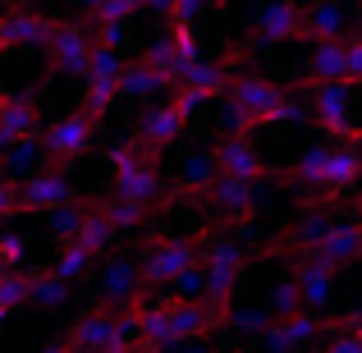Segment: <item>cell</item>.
<instances>
[{
  "label": "cell",
  "instance_id": "1",
  "mask_svg": "<svg viewBox=\"0 0 362 353\" xmlns=\"http://www.w3.org/2000/svg\"><path fill=\"white\" fill-rule=\"evenodd\" d=\"M230 106L243 110L252 120V129H266V124H303L308 110L280 88V83L262 79V74H239L230 83Z\"/></svg>",
  "mask_w": 362,
  "mask_h": 353
},
{
  "label": "cell",
  "instance_id": "2",
  "mask_svg": "<svg viewBox=\"0 0 362 353\" xmlns=\"http://www.w3.org/2000/svg\"><path fill=\"white\" fill-rule=\"evenodd\" d=\"M106 161H110V175H115L110 197H129V202H142V207H151L160 197V151L142 147L138 138H124Z\"/></svg>",
  "mask_w": 362,
  "mask_h": 353
},
{
  "label": "cell",
  "instance_id": "3",
  "mask_svg": "<svg viewBox=\"0 0 362 353\" xmlns=\"http://www.w3.org/2000/svg\"><path fill=\"white\" fill-rule=\"evenodd\" d=\"M188 266H197V243L193 238H151L147 253H142V262H138V275H142L147 289H165L179 271H188Z\"/></svg>",
  "mask_w": 362,
  "mask_h": 353
},
{
  "label": "cell",
  "instance_id": "4",
  "mask_svg": "<svg viewBox=\"0 0 362 353\" xmlns=\"http://www.w3.org/2000/svg\"><path fill=\"white\" fill-rule=\"evenodd\" d=\"M46 74H64V79H83L92 55V28L88 23H55L51 37H46Z\"/></svg>",
  "mask_w": 362,
  "mask_h": 353
},
{
  "label": "cell",
  "instance_id": "5",
  "mask_svg": "<svg viewBox=\"0 0 362 353\" xmlns=\"http://www.w3.org/2000/svg\"><path fill=\"white\" fill-rule=\"evenodd\" d=\"M142 60L151 64V69H160L170 83H179L188 69L197 64V42H193V23H170L165 33L156 37V42L142 51Z\"/></svg>",
  "mask_w": 362,
  "mask_h": 353
},
{
  "label": "cell",
  "instance_id": "6",
  "mask_svg": "<svg viewBox=\"0 0 362 353\" xmlns=\"http://www.w3.org/2000/svg\"><path fill=\"white\" fill-rule=\"evenodd\" d=\"M206 271V289H202V303L206 308H216L225 317L234 303V284H239V271H243V248L239 243H216L211 253H206L202 262Z\"/></svg>",
  "mask_w": 362,
  "mask_h": 353
},
{
  "label": "cell",
  "instance_id": "7",
  "mask_svg": "<svg viewBox=\"0 0 362 353\" xmlns=\"http://www.w3.org/2000/svg\"><path fill=\"white\" fill-rule=\"evenodd\" d=\"M124 340H133V321H129V312H124V308L119 312L92 308L88 317L69 330V345L78 349V353H106V349L124 345Z\"/></svg>",
  "mask_w": 362,
  "mask_h": 353
},
{
  "label": "cell",
  "instance_id": "8",
  "mask_svg": "<svg viewBox=\"0 0 362 353\" xmlns=\"http://www.w3.org/2000/svg\"><path fill=\"white\" fill-rule=\"evenodd\" d=\"M92 138H97V120H92L88 110H74V115H60L46 129L42 151H46L51 166H64V161H78L83 151L92 147Z\"/></svg>",
  "mask_w": 362,
  "mask_h": 353
},
{
  "label": "cell",
  "instance_id": "9",
  "mask_svg": "<svg viewBox=\"0 0 362 353\" xmlns=\"http://www.w3.org/2000/svg\"><path fill=\"white\" fill-rule=\"evenodd\" d=\"M64 202H78V188L64 175V166H42L18 184V212H55Z\"/></svg>",
  "mask_w": 362,
  "mask_h": 353
},
{
  "label": "cell",
  "instance_id": "10",
  "mask_svg": "<svg viewBox=\"0 0 362 353\" xmlns=\"http://www.w3.org/2000/svg\"><path fill=\"white\" fill-rule=\"evenodd\" d=\"M321 330H330V321H321V312H293V317L271 321L257 340H262L266 353H298L303 345H312Z\"/></svg>",
  "mask_w": 362,
  "mask_h": 353
},
{
  "label": "cell",
  "instance_id": "11",
  "mask_svg": "<svg viewBox=\"0 0 362 353\" xmlns=\"http://www.w3.org/2000/svg\"><path fill=\"white\" fill-rule=\"evenodd\" d=\"M55 18H46L42 9H5L0 14V55L5 51H23V46H46V37H51Z\"/></svg>",
  "mask_w": 362,
  "mask_h": 353
},
{
  "label": "cell",
  "instance_id": "12",
  "mask_svg": "<svg viewBox=\"0 0 362 353\" xmlns=\"http://www.w3.org/2000/svg\"><path fill=\"white\" fill-rule=\"evenodd\" d=\"M142 294H147V284H142V275H138V262L110 257L106 271H101V280H97V303L101 308L119 312V308H129L133 299H142Z\"/></svg>",
  "mask_w": 362,
  "mask_h": 353
},
{
  "label": "cell",
  "instance_id": "13",
  "mask_svg": "<svg viewBox=\"0 0 362 353\" xmlns=\"http://www.w3.org/2000/svg\"><path fill=\"white\" fill-rule=\"evenodd\" d=\"M312 124H321L326 133H339V138H362L349 124V83H317L312 88Z\"/></svg>",
  "mask_w": 362,
  "mask_h": 353
},
{
  "label": "cell",
  "instance_id": "14",
  "mask_svg": "<svg viewBox=\"0 0 362 353\" xmlns=\"http://www.w3.org/2000/svg\"><path fill=\"white\" fill-rule=\"evenodd\" d=\"M211 156H216V170H221V175H230V179H262L266 175L262 151L252 147V138H247V133H225V138L211 147Z\"/></svg>",
  "mask_w": 362,
  "mask_h": 353
},
{
  "label": "cell",
  "instance_id": "15",
  "mask_svg": "<svg viewBox=\"0 0 362 353\" xmlns=\"http://www.w3.org/2000/svg\"><path fill=\"white\" fill-rule=\"evenodd\" d=\"M335 275H339V266H330L326 257H317V253H308L293 266V280H298V294H303V312L326 308L330 294H335Z\"/></svg>",
  "mask_w": 362,
  "mask_h": 353
},
{
  "label": "cell",
  "instance_id": "16",
  "mask_svg": "<svg viewBox=\"0 0 362 353\" xmlns=\"http://www.w3.org/2000/svg\"><path fill=\"white\" fill-rule=\"evenodd\" d=\"M184 124H188V110L179 106L175 97H170L165 106L147 110V115L138 120V129H133V138H138L142 147H151V151H165L170 142H179V133H184Z\"/></svg>",
  "mask_w": 362,
  "mask_h": 353
},
{
  "label": "cell",
  "instance_id": "17",
  "mask_svg": "<svg viewBox=\"0 0 362 353\" xmlns=\"http://www.w3.org/2000/svg\"><path fill=\"white\" fill-rule=\"evenodd\" d=\"M206 202L216 207L221 216L239 221V216H252L257 212V179H230V175H216V184L206 188Z\"/></svg>",
  "mask_w": 362,
  "mask_h": 353
},
{
  "label": "cell",
  "instance_id": "18",
  "mask_svg": "<svg viewBox=\"0 0 362 353\" xmlns=\"http://www.w3.org/2000/svg\"><path fill=\"white\" fill-rule=\"evenodd\" d=\"M42 124V106L33 97H0V151L14 147L18 138H33Z\"/></svg>",
  "mask_w": 362,
  "mask_h": 353
},
{
  "label": "cell",
  "instance_id": "19",
  "mask_svg": "<svg viewBox=\"0 0 362 353\" xmlns=\"http://www.w3.org/2000/svg\"><path fill=\"white\" fill-rule=\"evenodd\" d=\"M298 23H303L298 0H271V5L257 14V42L280 46V42H289V37H298Z\"/></svg>",
  "mask_w": 362,
  "mask_h": 353
},
{
  "label": "cell",
  "instance_id": "20",
  "mask_svg": "<svg viewBox=\"0 0 362 353\" xmlns=\"http://www.w3.org/2000/svg\"><path fill=\"white\" fill-rule=\"evenodd\" d=\"M239 60V55H234ZM234 60H221V64H202L197 60L193 69L179 79V92H188V97L202 106L206 97H216V92H230V83H234Z\"/></svg>",
  "mask_w": 362,
  "mask_h": 353
},
{
  "label": "cell",
  "instance_id": "21",
  "mask_svg": "<svg viewBox=\"0 0 362 353\" xmlns=\"http://www.w3.org/2000/svg\"><path fill=\"white\" fill-rule=\"evenodd\" d=\"M362 179V147H330L317 193H349Z\"/></svg>",
  "mask_w": 362,
  "mask_h": 353
},
{
  "label": "cell",
  "instance_id": "22",
  "mask_svg": "<svg viewBox=\"0 0 362 353\" xmlns=\"http://www.w3.org/2000/svg\"><path fill=\"white\" fill-rule=\"evenodd\" d=\"M170 88H175V83H170L160 69H151L147 60H124V69H119V97L147 101V97H156V92H170Z\"/></svg>",
  "mask_w": 362,
  "mask_h": 353
},
{
  "label": "cell",
  "instance_id": "23",
  "mask_svg": "<svg viewBox=\"0 0 362 353\" xmlns=\"http://www.w3.org/2000/svg\"><path fill=\"white\" fill-rule=\"evenodd\" d=\"M298 37L303 42H339L344 37V9L330 5V0H321V5L303 9V23H298Z\"/></svg>",
  "mask_w": 362,
  "mask_h": 353
},
{
  "label": "cell",
  "instance_id": "24",
  "mask_svg": "<svg viewBox=\"0 0 362 353\" xmlns=\"http://www.w3.org/2000/svg\"><path fill=\"white\" fill-rule=\"evenodd\" d=\"M303 83L317 88V83H344V37L339 42H317L312 46V60L303 69Z\"/></svg>",
  "mask_w": 362,
  "mask_h": 353
},
{
  "label": "cell",
  "instance_id": "25",
  "mask_svg": "<svg viewBox=\"0 0 362 353\" xmlns=\"http://www.w3.org/2000/svg\"><path fill=\"white\" fill-rule=\"evenodd\" d=\"M317 257H326L330 266H349L362 257V225L358 221H344V225H330V234L321 238Z\"/></svg>",
  "mask_w": 362,
  "mask_h": 353
},
{
  "label": "cell",
  "instance_id": "26",
  "mask_svg": "<svg viewBox=\"0 0 362 353\" xmlns=\"http://www.w3.org/2000/svg\"><path fill=\"white\" fill-rule=\"evenodd\" d=\"M42 161H46V151H42V138H18L14 147H5L0 151V170H5V179L14 184V179H28V175H37L42 170Z\"/></svg>",
  "mask_w": 362,
  "mask_h": 353
},
{
  "label": "cell",
  "instance_id": "27",
  "mask_svg": "<svg viewBox=\"0 0 362 353\" xmlns=\"http://www.w3.org/2000/svg\"><path fill=\"white\" fill-rule=\"evenodd\" d=\"M330 225H335V221H330L326 212H303V216H298V225L289 230L293 238H289V243H280V248H271V253H284V248H298L303 257H308V253H317V248H321V238L330 234Z\"/></svg>",
  "mask_w": 362,
  "mask_h": 353
},
{
  "label": "cell",
  "instance_id": "28",
  "mask_svg": "<svg viewBox=\"0 0 362 353\" xmlns=\"http://www.w3.org/2000/svg\"><path fill=\"white\" fill-rule=\"evenodd\" d=\"M216 156L211 151H193V156L184 161V170H179V179H175V193H206V188L216 184Z\"/></svg>",
  "mask_w": 362,
  "mask_h": 353
},
{
  "label": "cell",
  "instance_id": "29",
  "mask_svg": "<svg viewBox=\"0 0 362 353\" xmlns=\"http://www.w3.org/2000/svg\"><path fill=\"white\" fill-rule=\"evenodd\" d=\"M115 225H110V216L106 212H101V207H88V216H83V230H78V238H74V243H83V248H88V253H106V248L110 243H115Z\"/></svg>",
  "mask_w": 362,
  "mask_h": 353
},
{
  "label": "cell",
  "instance_id": "30",
  "mask_svg": "<svg viewBox=\"0 0 362 353\" xmlns=\"http://www.w3.org/2000/svg\"><path fill=\"white\" fill-rule=\"evenodd\" d=\"M28 303L42 308V312L64 308V303H69V280H60V275H51V271L33 275V284H28Z\"/></svg>",
  "mask_w": 362,
  "mask_h": 353
},
{
  "label": "cell",
  "instance_id": "31",
  "mask_svg": "<svg viewBox=\"0 0 362 353\" xmlns=\"http://www.w3.org/2000/svg\"><path fill=\"white\" fill-rule=\"evenodd\" d=\"M262 308L271 312L275 321H280V317H293V312H303V294H298V280H293V275H284V280H275Z\"/></svg>",
  "mask_w": 362,
  "mask_h": 353
},
{
  "label": "cell",
  "instance_id": "32",
  "mask_svg": "<svg viewBox=\"0 0 362 353\" xmlns=\"http://www.w3.org/2000/svg\"><path fill=\"white\" fill-rule=\"evenodd\" d=\"M101 212H106V216H110V225H115V230L124 234V230H138V225L147 221V212H151V207L129 202V197H106V202H101Z\"/></svg>",
  "mask_w": 362,
  "mask_h": 353
},
{
  "label": "cell",
  "instance_id": "33",
  "mask_svg": "<svg viewBox=\"0 0 362 353\" xmlns=\"http://www.w3.org/2000/svg\"><path fill=\"white\" fill-rule=\"evenodd\" d=\"M92 262H97V253H88L83 243H64V253L55 257V266H51V275H60V280H69V284H74Z\"/></svg>",
  "mask_w": 362,
  "mask_h": 353
},
{
  "label": "cell",
  "instance_id": "34",
  "mask_svg": "<svg viewBox=\"0 0 362 353\" xmlns=\"http://www.w3.org/2000/svg\"><path fill=\"white\" fill-rule=\"evenodd\" d=\"M83 216H88V207H78V202L55 207V212H51V234L60 238V243H74L78 230H83Z\"/></svg>",
  "mask_w": 362,
  "mask_h": 353
},
{
  "label": "cell",
  "instance_id": "35",
  "mask_svg": "<svg viewBox=\"0 0 362 353\" xmlns=\"http://www.w3.org/2000/svg\"><path fill=\"white\" fill-rule=\"evenodd\" d=\"M326 151L330 147H312V151H303V161L289 170L284 179H293V184H308V188H321V170H326Z\"/></svg>",
  "mask_w": 362,
  "mask_h": 353
},
{
  "label": "cell",
  "instance_id": "36",
  "mask_svg": "<svg viewBox=\"0 0 362 353\" xmlns=\"http://www.w3.org/2000/svg\"><path fill=\"white\" fill-rule=\"evenodd\" d=\"M28 284H33L28 271H5V275H0V308H5V312L23 308V303H28Z\"/></svg>",
  "mask_w": 362,
  "mask_h": 353
},
{
  "label": "cell",
  "instance_id": "37",
  "mask_svg": "<svg viewBox=\"0 0 362 353\" xmlns=\"http://www.w3.org/2000/svg\"><path fill=\"white\" fill-rule=\"evenodd\" d=\"M225 321H230L234 330H243V335H262V330L271 326L275 317H271L266 308H234V303H230V312H225Z\"/></svg>",
  "mask_w": 362,
  "mask_h": 353
},
{
  "label": "cell",
  "instance_id": "38",
  "mask_svg": "<svg viewBox=\"0 0 362 353\" xmlns=\"http://www.w3.org/2000/svg\"><path fill=\"white\" fill-rule=\"evenodd\" d=\"M142 9H147V0H101V5H92V18L97 23H129Z\"/></svg>",
  "mask_w": 362,
  "mask_h": 353
},
{
  "label": "cell",
  "instance_id": "39",
  "mask_svg": "<svg viewBox=\"0 0 362 353\" xmlns=\"http://www.w3.org/2000/svg\"><path fill=\"white\" fill-rule=\"evenodd\" d=\"M23 253H28L23 234H0V262H5L9 271H23Z\"/></svg>",
  "mask_w": 362,
  "mask_h": 353
},
{
  "label": "cell",
  "instance_id": "40",
  "mask_svg": "<svg viewBox=\"0 0 362 353\" xmlns=\"http://www.w3.org/2000/svg\"><path fill=\"white\" fill-rule=\"evenodd\" d=\"M344 83H362V37L344 42Z\"/></svg>",
  "mask_w": 362,
  "mask_h": 353
},
{
  "label": "cell",
  "instance_id": "41",
  "mask_svg": "<svg viewBox=\"0 0 362 353\" xmlns=\"http://www.w3.org/2000/svg\"><path fill=\"white\" fill-rule=\"evenodd\" d=\"M216 0H175V9H170V23H193L202 9H211Z\"/></svg>",
  "mask_w": 362,
  "mask_h": 353
},
{
  "label": "cell",
  "instance_id": "42",
  "mask_svg": "<svg viewBox=\"0 0 362 353\" xmlns=\"http://www.w3.org/2000/svg\"><path fill=\"white\" fill-rule=\"evenodd\" d=\"M321 353H362V340L354 335V330H339L335 340H326V345H321Z\"/></svg>",
  "mask_w": 362,
  "mask_h": 353
},
{
  "label": "cell",
  "instance_id": "43",
  "mask_svg": "<svg viewBox=\"0 0 362 353\" xmlns=\"http://www.w3.org/2000/svg\"><path fill=\"white\" fill-rule=\"evenodd\" d=\"M14 212H18V184L0 179V221H9Z\"/></svg>",
  "mask_w": 362,
  "mask_h": 353
},
{
  "label": "cell",
  "instance_id": "44",
  "mask_svg": "<svg viewBox=\"0 0 362 353\" xmlns=\"http://www.w3.org/2000/svg\"><path fill=\"white\" fill-rule=\"evenodd\" d=\"M42 353H78V349H74V345H69V335H64V340H51V345H46Z\"/></svg>",
  "mask_w": 362,
  "mask_h": 353
},
{
  "label": "cell",
  "instance_id": "45",
  "mask_svg": "<svg viewBox=\"0 0 362 353\" xmlns=\"http://www.w3.org/2000/svg\"><path fill=\"white\" fill-rule=\"evenodd\" d=\"M106 353H151V349H142L138 340H124V345H115V349H106Z\"/></svg>",
  "mask_w": 362,
  "mask_h": 353
},
{
  "label": "cell",
  "instance_id": "46",
  "mask_svg": "<svg viewBox=\"0 0 362 353\" xmlns=\"http://www.w3.org/2000/svg\"><path fill=\"white\" fill-rule=\"evenodd\" d=\"M147 9H151V14H165V18H170V9H175V0H147Z\"/></svg>",
  "mask_w": 362,
  "mask_h": 353
},
{
  "label": "cell",
  "instance_id": "47",
  "mask_svg": "<svg viewBox=\"0 0 362 353\" xmlns=\"http://www.w3.org/2000/svg\"><path fill=\"white\" fill-rule=\"evenodd\" d=\"M179 353H211V349H202V345H197V349H188V345H179Z\"/></svg>",
  "mask_w": 362,
  "mask_h": 353
},
{
  "label": "cell",
  "instance_id": "48",
  "mask_svg": "<svg viewBox=\"0 0 362 353\" xmlns=\"http://www.w3.org/2000/svg\"><path fill=\"white\" fill-rule=\"evenodd\" d=\"M5 321H9V312H5V308H0V326H5Z\"/></svg>",
  "mask_w": 362,
  "mask_h": 353
},
{
  "label": "cell",
  "instance_id": "49",
  "mask_svg": "<svg viewBox=\"0 0 362 353\" xmlns=\"http://www.w3.org/2000/svg\"><path fill=\"white\" fill-rule=\"evenodd\" d=\"M354 221H358V225H362V202H358V216H354Z\"/></svg>",
  "mask_w": 362,
  "mask_h": 353
},
{
  "label": "cell",
  "instance_id": "50",
  "mask_svg": "<svg viewBox=\"0 0 362 353\" xmlns=\"http://www.w3.org/2000/svg\"><path fill=\"white\" fill-rule=\"evenodd\" d=\"M0 5H23V0H0Z\"/></svg>",
  "mask_w": 362,
  "mask_h": 353
},
{
  "label": "cell",
  "instance_id": "51",
  "mask_svg": "<svg viewBox=\"0 0 362 353\" xmlns=\"http://www.w3.org/2000/svg\"><path fill=\"white\" fill-rule=\"evenodd\" d=\"M83 5H101V0H83Z\"/></svg>",
  "mask_w": 362,
  "mask_h": 353
},
{
  "label": "cell",
  "instance_id": "52",
  "mask_svg": "<svg viewBox=\"0 0 362 353\" xmlns=\"http://www.w3.org/2000/svg\"><path fill=\"white\" fill-rule=\"evenodd\" d=\"M5 271H9V266H5V262H0V275H5Z\"/></svg>",
  "mask_w": 362,
  "mask_h": 353
}]
</instances>
